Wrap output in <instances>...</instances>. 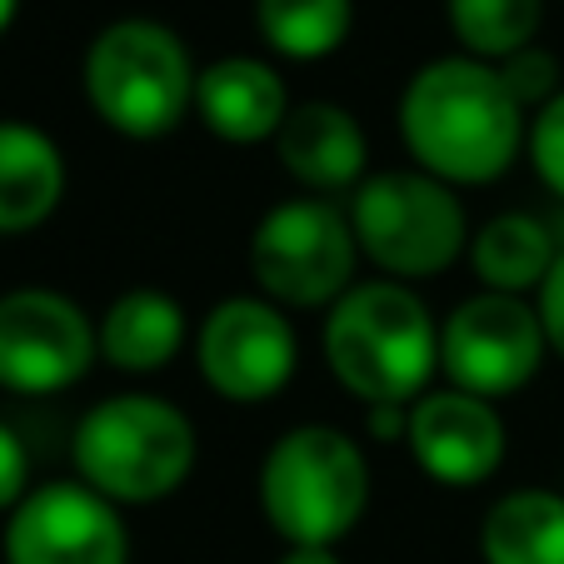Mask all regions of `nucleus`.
I'll list each match as a JSON object with an SVG mask.
<instances>
[{
	"label": "nucleus",
	"instance_id": "f257e3e1",
	"mask_svg": "<svg viewBox=\"0 0 564 564\" xmlns=\"http://www.w3.org/2000/svg\"><path fill=\"white\" fill-rule=\"evenodd\" d=\"M530 135L520 100L500 70L475 55H440L420 65L400 96V140L415 171L445 185H490L520 160Z\"/></svg>",
	"mask_w": 564,
	"mask_h": 564
},
{
	"label": "nucleus",
	"instance_id": "f03ea898",
	"mask_svg": "<svg viewBox=\"0 0 564 564\" xmlns=\"http://www.w3.org/2000/svg\"><path fill=\"white\" fill-rule=\"evenodd\" d=\"M325 360L365 410L415 405L435 390L440 325L405 280H355L325 315Z\"/></svg>",
	"mask_w": 564,
	"mask_h": 564
},
{
	"label": "nucleus",
	"instance_id": "7ed1b4c3",
	"mask_svg": "<svg viewBox=\"0 0 564 564\" xmlns=\"http://www.w3.org/2000/svg\"><path fill=\"white\" fill-rule=\"evenodd\" d=\"M370 510V459L335 425H295L260 459V514L290 550H335Z\"/></svg>",
	"mask_w": 564,
	"mask_h": 564
},
{
	"label": "nucleus",
	"instance_id": "20e7f679",
	"mask_svg": "<svg viewBox=\"0 0 564 564\" xmlns=\"http://www.w3.org/2000/svg\"><path fill=\"white\" fill-rule=\"evenodd\" d=\"M75 469L110 505H155L191 479L200 440L181 405L160 394H110L75 430Z\"/></svg>",
	"mask_w": 564,
	"mask_h": 564
},
{
	"label": "nucleus",
	"instance_id": "39448f33",
	"mask_svg": "<svg viewBox=\"0 0 564 564\" xmlns=\"http://www.w3.org/2000/svg\"><path fill=\"white\" fill-rule=\"evenodd\" d=\"M195 80L200 70L185 41L171 25L145 21V15L110 21L90 41L86 65H80L90 110L100 116V126L126 140L171 135L195 110Z\"/></svg>",
	"mask_w": 564,
	"mask_h": 564
},
{
	"label": "nucleus",
	"instance_id": "423d86ee",
	"mask_svg": "<svg viewBox=\"0 0 564 564\" xmlns=\"http://www.w3.org/2000/svg\"><path fill=\"white\" fill-rule=\"evenodd\" d=\"M355 246L390 280H430L469 250V215L455 185L425 171H375L350 195Z\"/></svg>",
	"mask_w": 564,
	"mask_h": 564
},
{
	"label": "nucleus",
	"instance_id": "0eeeda50",
	"mask_svg": "<svg viewBox=\"0 0 564 564\" xmlns=\"http://www.w3.org/2000/svg\"><path fill=\"white\" fill-rule=\"evenodd\" d=\"M355 225L325 195H295L260 215L250 235V275L280 310H330L355 285Z\"/></svg>",
	"mask_w": 564,
	"mask_h": 564
},
{
	"label": "nucleus",
	"instance_id": "6e6552de",
	"mask_svg": "<svg viewBox=\"0 0 564 564\" xmlns=\"http://www.w3.org/2000/svg\"><path fill=\"white\" fill-rule=\"evenodd\" d=\"M550 340H544L540 310L520 295H479L459 300L440 325V370L455 390L479 400H505L540 375Z\"/></svg>",
	"mask_w": 564,
	"mask_h": 564
},
{
	"label": "nucleus",
	"instance_id": "1a4fd4ad",
	"mask_svg": "<svg viewBox=\"0 0 564 564\" xmlns=\"http://www.w3.org/2000/svg\"><path fill=\"white\" fill-rule=\"evenodd\" d=\"M300 340L285 310L265 295H230L200 319L195 370L230 405H265L295 380Z\"/></svg>",
	"mask_w": 564,
	"mask_h": 564
},
{
	"label": "nucleus",
	"instance_id": "9d476101",
	"mask_svg": "<svg viewBox=\"0 0 564 564\" xmlns=\"http://www.w3.org/2000/svg\"><path fill=\"white\" fill-rule=\"evenodd\" d=\"M100 360L96 319L61 290H11L0 295V390L61 394Z\"/></svg>",
	"mask_w": 564,
	"mask_h": 564
},
{
	"label": "nucleus",
	"instance_id": "9b49d317",
	"mask_svg": "<svg viewBox=\"0 0 564 564\" xmlns=\"http://www.w3.org/2000/svg\"><path fill=\"white\" fill-rule=\"evenodd\" d=\"M0 550L6 564H130V530L86 479H51L11 510Z\"/></svg>",
	"mask_w": 564,
	"mask_h": 564
},
{
	"label": "nucleus",
	"instance_id": "f8f14e48",
	"mask_svg": "<svg viewBox=\"0 0 564 564\" xmlns=\"http://www.w3.org/2000/svg\"><path fill=\"white\" fill-rule=\"evenodd\" d=\"M405 445L435 485L475 490L505 465V420L495 400L445 384V390H425L410 405Z\"/></svg>",
	"mask_w": 564,
	"mask_h": 564
},
{
	"label": "nucleus",
	"instance_id": "ddd939ff",
	"mask_svg": "<svg viewBox=\"0 0 564 564\" xmlns=\"http://www.w3.org/2000/svg\"><path fill=\"white\" fill-rule=\"evenodd\" d=\"M195 116L210 135L230 145H275L290 116L285 80L260 55H220L195 80Z\"/></svg>",
	"mask_w": 564,
	"mask_h": 564
},
{
	"label": "nucleus",
	"instance_id": "4468645a",
	"mask_svg": "<svg viewBox=\"0 0 564 564\" xmlns=\"http://www.w3.org/2000/svg\"><path fill=\"white\" fill-rule=\"evenodd\" d=\"M275 155L310 195H340L370 175V140L360 120L335 100H305L290 106L275 135Z\"/></svg>",
	"mask_w": 564,
	"mask_h": 564
},
{
	"label": "nucleus",
	"instance_id": "2eb2a0df",
	"mask_svg": "<svg viewBox=\"0 0 564 564\" xmlns=\"http://www.w3.org/2000/svg\"><path fill=\"white\" fill-rule=\"evenodd\" d=\"M96 340L106 365L126 375H155L185 350L191 325H185V310L175 295L135 285L106 305V315L96 319Z\"/></svg>",
	"mask_w": 564,
	"mask_h": 564
},
{
	"label": "nucleus",
	"instance_id": "dca6fc26",
	"mask_svg": "<svg viewBox=\"0 0 564 564\" xmlns=\"http://www.w3.org/2000/svg\"><path fill=\"white\" fill-rule=\"evenodd\" d=\"M65 200V155L45 130L0 120V235H25Z\"/></svg>",
	"mask_w": 564,
	"mask_h": 564
},
{
	"label": "nucleus",
	"instance_id": "f3484780",
	"mask_svg": "<svg viewBox=\"0 0 564 564\" xmlns=\"http://www.w3.org/2000/svg\"><path fill=\"white\" fill-rule=\"evenodd\" d=\"M465 256L479 275V290L530 300L534 290L544 285V275H550L560 246H554V235L544 220L510 210V215H495V220L479 225V230L469 235Z\"/></svg>",
	"mask_w": 564,
	"mask_h": 564
},
{
	"label": "nucleus",
	"instance_id": "a211bd4d",
	"mask_svg": "<svg viewBox=\"0 0 564 564\" xmlns=\"http://www.w3.org/2000/svg\"><path fill=\"white\" fill-rule=\"evenodd\" d=\"M485 564H564V495L510 490L479 520Z\"/></svg>",
	"mask_w": 564,
	"mask_h": 564
},
{
	"label": "nucleus",
	"instance_id": "6ab92c4d",
	"mask_svg": "<svg viewBox=\"0 0 564 564\" xmlns=\"http://www.w3.org/2000/svg\"><path fill=\"white\" fill-rule=\"evenodd\" d=\"M260 41L285 61H325L355 31V0H256Z\"/></svg>",
	"mask_w": 564,
	"mask_h": 564
},
{
	"label": "nucleus",
	"instance_id": "aec40b11",
	"mask_svg": "<svg viewBox=\"0 0 564 564\" xmlns=\"http://www.w3.org/2000/svg\"><path fill=\"white\" fill-rule=\"evenodd\" d=\"M445 15L459 51L485 65H505L510 55L534 45L544 0H445Z\"/></svg>",
	"mask_w": 564,
	"mask_h": 564
},
{
	"label": "nucleus",
	"instance_id": "412c9836",
	"mask_svg": "<svg viewBox=\"0 0 564 564\" xmlns=\"http://www.w3.org/2000/svg\"><path fill=\"white\" fill-rule=\"evenodd\" d=\"M500 70V80L510 86V96L520 100V110H540L550 106L554 96H560V65H554L550 51H540V45H530V51L510 55L505 65H495Z\"/></svg>",
	"mask_w": 564,
	"mask_h": 564
},
{
	"label": "nucleus",
	"instance_id": "4be33fe9",
	"mask_svg": "<svg viewBox=\"0 0 564 564\" xmlns=\"http://www.w3.org/2000/svg\"><path fill=\"white\" fill-rule=\"evenodd\" d=\"M524 150H530V165L540 171V181L564 200V90L530 116Z\"/></svg>",
	"mask_w": 564,
	"mask_h": 564
},
{
	"label": "nucleus",
	"instance_id": "5701e85b",
	"mask_svg": "<svg viewBox=\"0 0 564 564\" xmlns=\"http://www.w3.org/2000/svg\"><path fill=\"white\" fill-rule=\"evenodd\" d=\"M31 495V455L11 425H0V510L11 514Z\"/></svg>",
	"mask_w": 564,
	"mask_h": 564
},
{
	"label": "nucleus",
	"instance_id": "b1692460",
	"mask_svg": "<svg viewBox=\"0 0 564 564\" xmlns=\"http://www.w3.org/2000/svg\"><path fill=\"white\" fill-rule=\"evenodd\" d=\"M534 310H540V325H544V340H550V350L564 360V246H560V256H554L544 285L534 290Z\"/></svg>",
	"mask_w": 564,
	"mask_h": 564
},
{
	"label": "nucleus",
	"instance_id": "393cba45",
	"mask_svg": "<svg viewBox=\"0 0 564 564\" xmlns=\"http://www.w3.org/2000/svg\"><path fill=\"white\" fill-rule=\"evenodd\" d=\"M280 564H345L335 550H285Z\"/></svg>",
	"mask_w": 564,
	"mask_h": 564
},
{
	"label": "nucleus",
	"instance_id": "a878e982",
	"mask_svg": "<svg viewBox=\"0 0 564 564\" xmlns=\"http://www.w3.org/2000/svg\"><path fill=\"white\" fill-rule=\"evenodd\" d=\"M15 11H21V0H0V35L11 31V21H15Z\"/></svg>",
	"mask_w": 564,
	"mask_h": 564
}]
</instances>
